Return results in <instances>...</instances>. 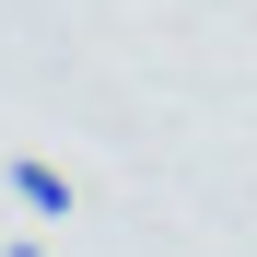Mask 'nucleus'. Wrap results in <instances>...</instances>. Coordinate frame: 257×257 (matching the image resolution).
Wrapping results in <instances>:
<instances>
[{"label":"nucleus","mask_w":257,"mask_h":257,"mask_svg":"<svg viewBox=\"0 0 257 257\" xmlns=\"http://www.w3.org/2000/svg\"><path fill=\"white\" fill-rule=\"evenodd\" d=\"M12 199L35 210V222H70V176H59L47 152H12Z\"/></svg>","instance_id":"1"},{"label":"nucleus","mask_w":257,"mask_h":257,"mask_svg":"<svg viewBox=\"0 0 257 257\" xmlns=\"http://www.w3.org/2000/svg\"><path fill=\"white\" fill-rule=\"evenodd\" d=\"M12 257H59V245H12Z\"/></svg>","instance_id":"2"}]
</instances>
